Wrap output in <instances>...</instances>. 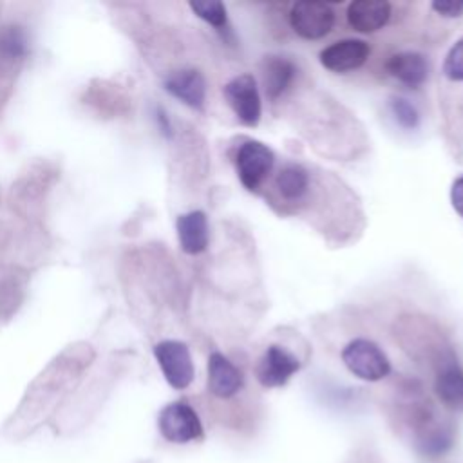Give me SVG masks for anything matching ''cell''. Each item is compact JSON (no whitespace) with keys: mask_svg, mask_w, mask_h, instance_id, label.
I'll list each match as a JSON object with an SVG mask.
<instances>
[{"mask_svg":"<svg viewBox=\"0 0 463 463\" xmlns=\"http://www.w3.org/2000/svg\"><path fill=\"white\" fill-rule=\"evenodd\" d=\"M342 362L354 376L365 382H378L391 373L385 353L367 338L351 340L342 351Z\"/></svg>","mask_w":463,"mask_h":463,"instance_id":"6da1fadb","label":"cell"},{"mask_svg":"<svg viewBox=\"0 0 463 463\" xmlns=\"http://www.w3.org/2000/svg\"><path fill=\"white\" fill-rule=\"evenodd\" d=\"M293 31L306 40L324 38L335 25V13L326 2L300 0L289 11Z\"/></svg>","mask_w":463,"mask_h":463,"instance_id":"7a4b0ae2","label":"cell"},{"mask_svg":"<svg viewBox=\"0 0 463 463\" xmlns=\"http://www.w3.org/2000/svg\"><path fill=\"white\" fill-rule=\"evenodd\" d=\"M275 163V154L273 150L255 139L244 141L235 156V165H237V175L244 188L248 190H257L264 177L271 172Z\"/></svg>","mask_w":463,"mask_h":463,"instance_id":"3957f363","label":"cell"},{"mask_svg":"<svg viewBox=\"0 0 463 463\" xmlns=\"http://www.w3.org/2000/svg\"><path fill=\"white\" fill-rule=\"evenodd\" d=\"M156 360L163 376L174 389H186L194 380V362L186 344L179 340H163L154 347Z\"/></svg>","mask_w":463,"mask_h":463,"instance_id":"277c9868","label":"cell"},{"mask_svg":"<svg viewBox=\"0 0 463 463\" xmlns=\"http://www.w3.org/2000/svg\"><path fill=\"white\" fill-rule=\"evenodd\" d=\"M165 439L172 443H188L203 436V425L197 412L184 402L168 403L157 420Z\"/></svg>","mask_w":463,"mask_h":463,"instance_id":"5b68a950","label":"cell"},{"mask_svg":"<svg viewBox=\"0 0 463 463\" xmlns=\"http://www.w3.org/2000/svg\"><path fill=\"white\" fill-rule=\"evenodd\" d=\"M224 98L237 119L246 127H255L260 119V94L251 74H239L224 85Z\"/></svg>","mask_w":463,"mask_h":463,"instance_id":"8992f818","label":"cell"},{"mask_svg":"<svg viewBox=\"0 0 463 463\" xmlns=\"http://www.w3.org/2000/svg\"><path fill=\"white\" fill-rule=\"evenodd\" d=\"M300 369L298 358L280 345H269L260 356L255 374L262 387H282Z\"/></svg>","mask_w":463,"mask_h":463,"instance_id":"52a82bcc","label":"cell"},{"mask_svg":"<svg viewBox=\"0 0 463 463\" xmlns=\"http://www.w3.org/2000/svg\"><path fill=\"white\" fill-rule=\"evenodd\" d=\"M371 54V47L364 40H338L320 51V63L333 72H347L362 67Z\"/></svg>","mask_w":463,"mask_h":463,"instance_id":"ba28073f","label":"cell"},{"mask_svg":"<svg viewBox=\"0 0 463 463\" xmlns=\"http://www.w3.org/2000/svg\"><path fill=\"white\" fill-rule=\"evenodd\" d=\"M244 383L242 373L221 353L208 358V389L219 398H230L241 391Z\"/></svg>","mask_w":463,"mask_h":463,"instance_id":"9c48e42d","label":"cell"},{"mask_svg":"<svg viewBox=\"0 0 463 463\" xmlns=\"http://www.w3.org/2000/svg\"><path fill=\"white\" fill-rule=\"evenodd\" d=\"M165 89L184 105L201 109L206 98V81L195 69H181L165 80Z\"/></svg>","mask_w":463,"mask_h":463,"instance_id":"30bf717a","label":"cell"},{"mask_svg":"<svg viewBox=\"0 0 463 463\" xmlns=\"http://www.w3.org/2000/svg\"><path fill=\"white\" fill-rule=\"evenodd\" d=\"M391 16V4L385 0H354L347 7V22L358 33L382 29Z\"/></svg>","mask_w":463,"mask_h":463,"instance_id":"8fae6325","label":"cell"},{"mask_svg":"<svg viewBox=\"0 0 463 463\" xmlns=\"http://www.w3.org/2000/svg\"><path fill=\"white\" fill-rule=\"evenodd\" d=\"M175 228H177L179 244L184 253L197 255L206 250L210 233H208V219L204 212L192 210L188 213L179 215Z\"/></svg>","mask_w":463,"mask_h":463,"instance_id":"7c38bea8","label":"cell"},{"mask_svg":"<svg viewBox=\"0 0 463 463\" xmlns=\"http://www.w3.org/2000/svg\"><path fill=\"white\" fill-rule=\"evenodd\" d=\"M385 71L400 83L411 89H418L427 80L429 65L423 54L405 51V52L392 54L385 63Z\"/></svg>","mask_w":463,"mask_h":463,"instance_id":"4fadbf2b","label":"cell"},{"mask_svg":"<svg viewBox=\"0 0 463 463\" xmlns=\"http://www.w3.org/2000/svg\"><path fill=\"white\" fill-rule=\"evenodd\" d=\"M438 398L450 409L463 411V369L456 364H445L434 382Z\"/></svg>","mask_w":463,"mask_h":463,"instance_id":"5bb4252c","label":"cell"},{"mask_svg":"<svg viewBox=\"0 0 463 463\" xmlns=\"http://www.w3.org/2000/svg\"><path fill=\"white\" fill-rule=\"evenodd\" d=\"M264 89L269 98L280 96L295 76V65L280 56H269L264 61Z\"/></svg>","mask_w":463,"mask_h":463,"instance_id":"9a60e30c","label":"cell"},{"mask_svg":"<svg viewBox=\"0 0 463 463\" xmlns=\"http://www.w3.org/2000/svg\"><path fill=\"white\" fill-rule=\"evenodd\" d=\"M277 190L288 201L300 199L309 188V174L300 165H286L277 175Z\"/></svg>","mask_w":463,"mask_h":463,"instance_id":"2e32d148","label":"cell"},{"mask_svg":"<svg viewBox=\"0 0 463 463\" xmlns=\"http://www.w3.org/2000/svg\"><path fill=\"white\" fill-rule=\"evenodd\" d=\"M190 9L206 24L213 27H224L226 25V7L219 0L210 2H190Z\"/></svg>","mask_w":463,"mask_h":463,"instance_id":"e0dca14e","label":"cell"},{"mask_svg":"<svg viewBox=\"0 0 463 463\" xmlns=\"http://www.w3.org/2000/svg\"><path fill=\"white\" fill-rule=\"evenodd\" d=\"M391 110H392V116L394 119L398 121V125H402L403 128H416L418 127V121H420V114L416 110V107L403 99V98H392L391 101Z\"/></svg>","mask_w":463,"mask_h":463,"instance_id":"ac0fdd59","label":"cell"},{"mask_svg":"<svg viewBox=\"0 0 463 463\" xmlns=\"http://www.w3.org/2000/svg\"><path fill=\"white\" fill-rule=\"evenodd\" d=\"M443 72L450 81H463V40L450 47L443 63Z\"/></svg>","mask_w":463,"mask_h":463,"instance_id":"d6986e66","label":"cell"},{"mask_svg":"<svg viewBox=\"0 0 463 463\" xmlns=\"http://www.w3.org/2000/svg\"><path fill=\"white\" fill-rule=\"evenodd\" d=\"M432 9L438 13V14H443L447 18H456V16H461L463 14V2H452V0H447V2H434L432 4Z\"/></svg>","mask_w":463,"mask_h":463,"instance_id":"ffe728a7","label":"cell"},{"mask_svg":"<svg viewBox=\"0 0 463 463\" xmlns=\"http://www.w3.org/2000/svg\"><path fill=\"white\" fill-rule=\"evenodd\" d=\"M450 203H452L454 210L463 217V175L458 177V179L452 183V188H450Z\"/></svg>","mask_w":463,"mask_h":463,"instance_id":"44dd1931","label":"cell"},{"mask_svg":"<svg viewBox=\"0 0 463 463\" xmlns=\"http://www.w3.org/2000/svg\"><path fill=\"white\" fill-rule=\"evenodd\" d=\"M157 123H159V128L163 130L165 136H170V134H172V132H170L172 128H170V123H168V119H166V114H165L161 109L157 110Z\"/></svg>","mask_w":463,"mask_h":463,"instance_id":"7402d4cb","label":"cell"}]
</instances>
